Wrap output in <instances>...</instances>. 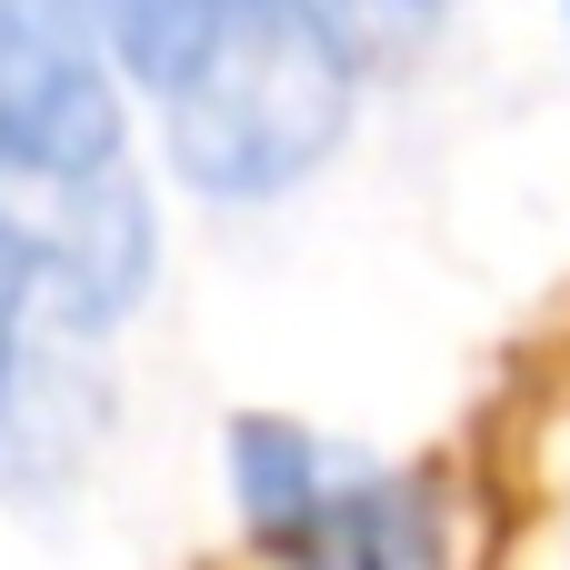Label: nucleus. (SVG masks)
I'll return each mask as SVG.
<instances>
[{"label": "nucleus", "instance_id": "f257e3e1", "mask_svg": "<svg viewBox=\"0 0 570 570\" xmlns=\"http://www.w3.org/2000/svg\"><path fill=\"white\" fill-rule=\"evenodd\" d=\"M361 90H371V70L311 10L261 0L180 90L150 100V120H160V160L180 190H200L220 210H271L341 160Z\"/></svg>", "mask_w": 570, "mask_h": 570}, {"label": "nucleus", "instance_id": "f03ea898", "mask_svg": "<svg viewBox=\"0 0 570 570\" xmlns=\"http://www.w3.org/2000/svg\"><path fill=\"white\" fill-rule=\"evenodd\" d=\"M220 501L271 570H451V491L291 411L220 421Z\"/></svg>", "mask_w": 570, "mask_h": 570}, {"label": "nucleus", "instance_id": "7ed1b4c3", "mask_svg": "<svg viewBox=\"0 0 570 570\" xmlns=\"http://www.w3.org/2000/svg\"><path fill=\"white\" fill-rule=\"evenodd\" d=\"M130 70L90 0H0V200L50 210L140 170Z\"/></svg>", "mask_w": 570, "mask_h": 570}, {"label": "nucleus", "instance_id": "20e7f679", "mask_svg": "<svg viewBox=\"0 0 570 570\" xmlns=\"http://www.w3.org/2000/svg\"><path fill=\"white\" fill-rule=\"evenodd\" d=\"M30 230V220H20ZM110 321H90L30 250V291L0 321V501H60L110 431Z\"/></svg>", "mask_w": 570, "mask_h": 570}, {"label": "nucleus", "instance_id": "39448f33", "mask_svg": "<svg viewBox=\"0 0 570 570\" xmlns=\"http://www.w3.org/2000/svg\"><path fill=\"white\" fill-rule=\"evenodd\" d=\"M250 10H261V0H90V20L110 30V50H120V70H130L140 100L180 90Z\"/></svg>", "mask_w": 570, "mask_h": 570}, {"label": "nucleus", "instance_id": "423d86ee", "mask_svg": "<svg viewBox=\"0 0 570 570\" xmlns=\"http://www.w3.org/2000/svg\"><path fill=\"white\" fill-rule=\"evenodd\" d=\"M291 10H311L361 70H391V60H411V50L441 30L451 0H291Z\"/></svg>", "mask_w": 570, "mask_h": 570}, {"label": "nucleus", "instance_id": "0eeeda50", "mask_svg": "<svg viewBox=\"0 0 570 570\" xmlns=\"http://www.w3.org/2000/svg\"><path fill=\"white\" fill-rule=\"evenodd\" d=\"M561 20H570V0H561Z\"/></svg>", "mask_w": 570, "mask_h": 570}]
</instances>
